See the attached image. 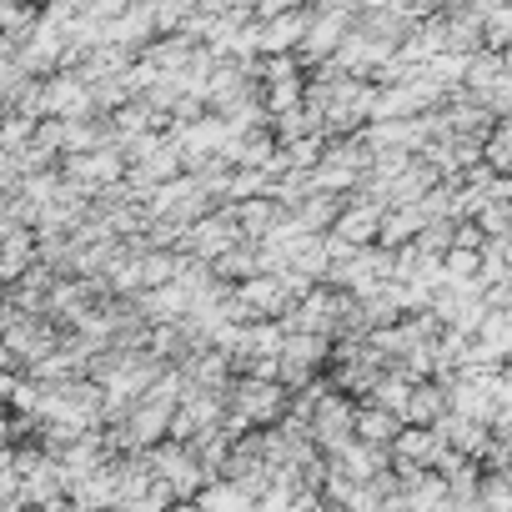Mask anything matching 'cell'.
Instances as JSON below:
<instances>
[{
  "mask_svg": "<svg viewBox=\"0 0 512 512\" xmlns=\"http://www.w3.org/2000/svg\"><path fill=\"white\" fill-rule=\"evenodd\" d=\"M46 116L56 121H81V116H96V91L81 71H56L46 81Z\"/></svg>",
  "mask_w": 512,
  "mask_h": 512,
  "instance_id": "cell-1",
  "label": "cell"
},
{
  "mask_svg": "<svg viewBox=\"0 0 512 512\" xmlns=\"http://www.w3.org/2000/svg\"><path fill=\"white\" fill-rule=\"evenodd\" d=\"M307 31H312V11H277L267 21H256L262 56H292V51H302Z\"/></svg>",
  "mask_w": 512,
  "mask_h": 512,
  "instance_id": "cell-2",
  "label": "cell"
},
{
  "mask_svg": "<svg viewBox=\"0 0 512 512\" xmlns=\"http://www.w3.org/2000/svg\"><path fill=\"white\" fill-rule=\"evenodd\" d=\"M352 16H337V11H312V31H307V41H302V56L307 61H332L337 51H342V41L352 36Z\"/></svg>",
  "mask_w": 512,
  "mask_h": 512,
  "instance_id": "cell-3",
  "label": "cell"
},
{
  "mask_svg": "<svg viewBox=\"0 0 512 512\" xmlns=\"http://www.w3.org/2000/svg\"><path fill=\"white\" fill-rule=\"evenodd\" d=\"M382 216H387V206L382 201H367V196H357L347 211H342V221L332 226L342 241H352V246H372V241H382Z\"/></svg>",
  "mask_w": 512,
  "mask_h": 512,
  "instance_id": "cell-4",
  "label": "cell"
},
{
  "mask_svg": "<svg viewBox=\"0 0 512 512\" xmlns=\"http://www.w3.org/2000/svg\"><path fill=\"white\" fill-rule=\"evenodd\" d=\"M407 432V417H397V412H387V407H357V437L362 442H372V447H392L397 437Z\"/></svg>",
  "mask_w": 512,
  "mask_h": 512,
  "instance_id": "cell-5",
  "label": "cell"
},
{
  "mask_svg": "<svg viewBox=\"0 0 512 512\" xmlns=\"http://www.w3.org/2000/svg\"><path fill=\"white\" fill-rule=\"evenodd\" d=\"M447 412H452L447 382H417V392H412V407H407V422H412V427H437Z\"/></svg>",
  "mask_w": 512,
  "mask_h": 512,
  "instance_id": "cell-6",
  "label": "cell"
},
{
  "mask_svg": "<svg viewBox=\"0 0 512 512\" xmlns=\"http://www.w3.org/2000/svg\"><path fill=\"white\" fill-rule=\"evenodd\" d=\"M342 211H347V206H342V196H337V191H312L302 206H292V216H297L307 231H327V226H337V221H342Z\"/></svg>",
  "mask_w": 512,
  "mask_h": 512,
  "instance_id": "cell-7",
  "label": "cell"
},
{
  "mask_svg": "<svg viewBox=\"0 0 512 512\" xmlns=\"http://www.w3.org/2000/svg\"><path fill=\"white\" fill-rule=\"evenodd\" d=\"M196 507L201 512H256V497L241 487V482H211V487H201V497H196Z\"/></svg>",
  "mask_w": 512,
  "mask_h": 512,
  "instance_id": "cell-8",
  "label": "cell"
},
{
  "mask_svg": "<svg viewBox=\"0 0 512 512\" xmlns=\"http://www.w3.org/2000/svg\"><path fill=\"white\" fill-rule=\"evenodd\" d=\"M131 6H136V0H86V16L101 21V26H116V21L131 16Z\"/></svg>",
  "mask_w": 512,
  "mask_h": 512,
  "instance_id": "cell-9",
  "label": "cell"
},
{
  "mask_svg": "<svg viewBox=\"0 0 512 512\" xmlns=\"http://www.w3.org/2000/svg\"><path fill=\"white\" fill-rule=\"evenodd\" d=\"M497 402H502V407L512 412V362L502 367V387H497Z\"/></svg>",
  "mask_w": 512,
  "mask_h": 512,
  "instance_id": "cell-10",
  "label": "cell"
},
{
  "mask_svg": "<svg viewBox=\"0 0 512 512\" xmlns=\"http://www.w3.org/2000/svg\"><path fill=\"white\" fill-rule=\"evenodd\" d=\"M332 512H352V507H332Z\"/></svg>",
  "mask_w": 512,
  "mask_h": 512,
  "instance_id": "cell-11",
  "label": "cell"
}]
</instances>
